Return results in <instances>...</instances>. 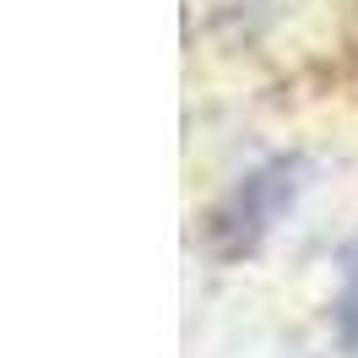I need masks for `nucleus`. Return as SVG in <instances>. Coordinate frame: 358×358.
Wrapping results in <instances>:
<instances>
[{
    "label": "nucleus",
    "instance_id": "nucleus-1",
    "mask_svg": "<svg viewBox=\"0 0 358 358\" xmlns=\"http://www.w3.org/2000/svg\"><path fill=\"white\" fill-rule=\"evenodd\" d=\"M342 310H348V326L358 331V261H353V277H348V293H342Z\"/></svg>",
    "mask_w": 358,
    "mask_h": 358
}]
</instances>
